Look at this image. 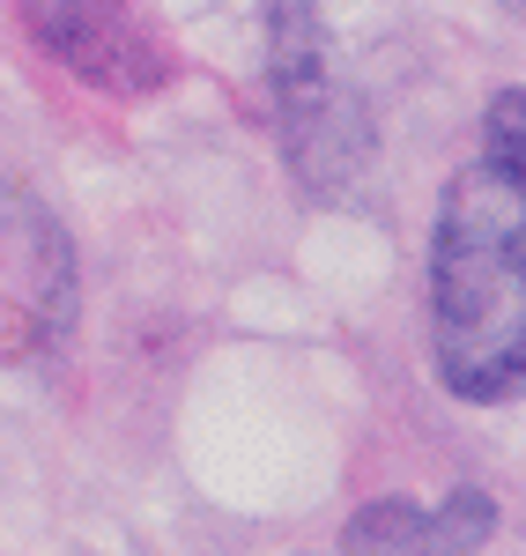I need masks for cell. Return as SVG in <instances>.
I'll return each instance as SVG.
<instances>
[{
    "instance_id": "1",
    "label": "cell",
    "mask_w": 526,
    "mask_h": 556,
    "mask_svg": "<svg viewBox=\"0 0 526 556\" xmlns=\"http://www.w3.org/2000/svg\"><path fill=\"white\" fill-rule=\"evenodd\" d=\"M438 379L460 401H512L526 379V208L519 178L460 172L431 245Z\"/></svg>"
},
{
    "instance_id": "2",
    "label": "cell",
    "mask_w": 526,
    "mask_h": 556,
    "mask_svg": "<svg viewBox=\"0 0 526 556\" xmlns=\"http://www.w3.org/2000/svg\"><path fill=\"white\" fill-rule=\"evenodd\" d=\"M267 15H274V104L290 127V164L305 172V186H342L363 156V119L349 89L334 83V52L305 0H267Z\"/></svg>"
},
{
    "instance_id": "3",
    "label": "cell",
    "mask_w": 526,
    "mask_h": 556,
    "mask_svg": "<svg viewBox=\"0 0 526 556\" xmlns=\"http://www.w3.org/2000/svg\"><path fill=\"white\" fill-rule=\"evenodd\" d=\"M30 38L97 89L164 83V45L141 30L127 0H30Z\"/></svg>"
},
{
    "instance_id": "4",
    "label": "cell",
    "mask_w": 526,
    "mask_h": 556,
    "mask_svg": "<svg viewBox=\"0 0 526 556\" xmlns=\"http://www.w3.org/2000/svg\"><path fill=\"white\" fill-rule=\"evenodd\" d=\"M497 534V505L483 490H452L445 505H408V497H379L356 519V549L363 556H475Z\"/></svg>"
},
{
    "instance_id": "5",
    "label": "cell",
    "mask_w": 526,
    "mask_h": 556,
    "mask_svg": "<svg viewBox=\"0 0 526 556\" xmlns=\"http://www.w3.org/2000/svg\"><path fill=\"white\" fill-rule=\"evenodd\" d=\"M519 127H526V104H519V89H497L489 97V172H504V178H526L519 172Z\"/></svg>"
}]
</instances>
